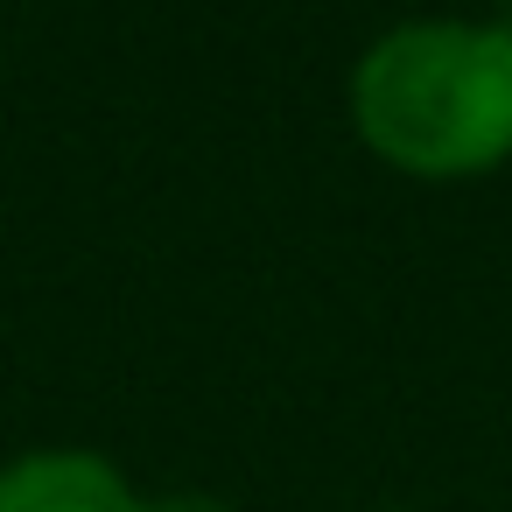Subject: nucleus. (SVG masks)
Returning <instances> with one entry per match:
<instances>
[{
	"mask_svg": "<svg viewBox=\"0 0 512 512\" xmlns=\"http://www.w3.org/2000/svg\"><path fill=\"white\" fill-rule=\"evenodd\" d=\"M169 512H218V505H211V498H176Z\"/></svg>",
	"mask_w": 512,
	"mask_h": 512,
	"instance_id": "nucleus-3",
	"label": "nucleus"
},
{
	"mask_svg": "<svg viewBox=\"0 0 512 512\" xmlns=\"http://www.w3.org/2000/svg\"><path fill=\"white\" fill-rule=\"evenodd\" d=\"M0 512H148L92 449H36L0 470Z\"/></svg>",
	"mask_w": 512,
	"mask_h": 512,
	"instance_id": "nucleus-2",
	"label": "nucleus"
},
{
	"mask_svg": "<svg viewBox=\"0 0 512 512\" xmlns=\"http://www.w3.org/2000/svg\"><path fill=\"white\" fill-rule=\"evenodd\" d=\"M358 134L407 176H477L512 155V29L407 22L351 78Z\"/></svg>",
	"mask_w": 512,
	"mask_h": 512,
	"instance_id": "nucleus-1",
	"label": "nucleus"
}]
</instances>
